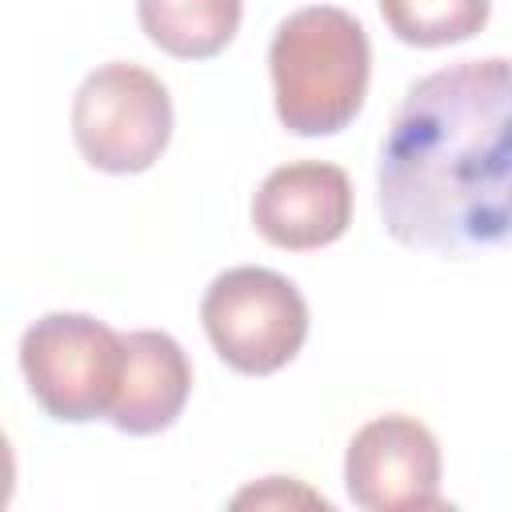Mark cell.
I'll return each instance as SVG.
<instances>
[{"instance_id": "7", "label": "cell", "mask_w": 512, "mask_h": 512, "mask_svg": "<svg viewBox=\"0 0 512 512\" xmlns=\"http://www.w3.org/2000/svg\"><path fill=\"white\" fill-rule=\"evenodd\" d=\"M252 224L276 248H324L352 224V180L344 168L324 160L280 164L252 196Z\"/></svg>"}, {"instance_id": "10", "label": "cell", "mask_w": 512, "mask_h": 512, "mask_svg": "<svg viewBox=\"0 0 512 512\" xmlns=\"http://www.w3.org/2000/svg\"><path fill=\"white\" fill-rule=\"evenodd\" d=\"M388 32L412 48H444L472 40L488 16L492 0H376Z\"/></svg>"}, {"instance_id": "2", "label": "cell", "mask_w": 512, "mask_h": 512, "mask_svg": "<svg viewBox=\"0 0 512 512\" xmlns=\"http://www.w3.org/2000/svg\"><path fill=\"white\" fill-rule=\"evenodd\" d=\"M268 72L280 124L292 136H332L356 120L368 96V32L336 4L296 8L272 32Z\"/></svg>"}, {"instance_id": "8", "label": "cell", "mask_w": 512, "mask_h": 512, "mask_svg": "<svg viewBox=\"0 0 512 512\" xmlns=\"http://www.w3.org/2000/svg\"><path fill=\"white\" fill-rule=\"evenodd\" d=\"M192 392V364L184 348L156 328H140L124 336V372L120 392L108 412L116 432L156 436L176 424Z\"/></svg>"}, {"instance_id": "6", "label": "cell", "mask_w": 512, "mask_h": 512, "mask_svg": "<svg viewBox=\"0 0 512 512\" xmlns=\"http://www.w3.org/2000/svg\"><path fill=\"white\" fill-rule=\"evenodd\" d=\"M344 488L368 512H428L440 500V444L404 412L368 420L344 452Z\"/></svg>"}, {"instance_id": "4", "label": "cell", "mask_w": 512, "mask_h": 512, "mask_svg": "<svg viewBox=\"0 0 512 512\" xmlns=\"http://www.w3.org/2000/svg\"><path fill=\"white\" fill-rule=\"evenodd\" d=\"M72 140L100 172H148L172 140V96L140 64H100L72 96Z\"/></svg>"}, {"instance_id": "1", "label": "cell", "mask_w": 512, "mask_h": 512, "mask_svg": "<svg viewBox=\"0 0 512 512\" xmlns=\"http://www.w3.org/2000/svg\"><path fill=\"white\" fill-rule=\"evenodd\" d=\"M376 208L416 252L512 248V60H460L404 92L380 140Z\"/></svg>"}, {"instance_id": "5", "label": "cell", "mask_w": 512, "mask_h": 512, "mask_svg": "<svg viewBox=\"0 0 512 512\" xmlns=\"http://www.w3.org/2000/svg\"><path fill=\"white\" fill-rule=\"evenodd\" d=\"M200 320L216 356L244 376L280 372L296 360L308 336V304L300 288L256 264L220 272L200 300Z\"/></svg>"}, {"instance_id": "3", "label": "cell", "mask_w": 512, "mask_h": 512, "mask_svg": "<svg viewBox=\"0 0 512 512\" xmlns=\"http://www.w3.org/2000/svg\"><path fill=\"white\" fill-rule=\"evenodd\" d=\"M20 372L52 420L108 416L120 392L124 336L84 312H48L20 336Z\"/></svg>"}, {"instance_id": "9", "label": "cell", "mask_w": 512, "mask_h": 512, "mask_svg": "<svg viewBox=\"0 0 512 512\" xmlns=\"http://www.w3.org/2000/svg\"><path fill=\"white\" fill-rule=\"evenodd\" d=\"M240 16L244 0H136L144 36L176 60H208L224 52Z\"/></svg>"}, {"instance_id": "11", "label": "cell", "mask_w": 512, "mask_h": 512, "mask_svg": "<svg viewBox=\"0 0 512 512\" xmlns=\"http://www.w3.org/2000/svg\"><path fill=\"white\" fill-rule=\"evenodd\" d=\"M292 500H304V504H320V508H328V504H324V496H312L308 488H292V484H288V492H284V476H268V484H264V488H248V492H240L232 504H236V508H244V504H292Z\"/></svg>"}]
</instances>
